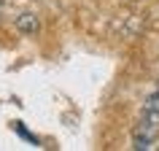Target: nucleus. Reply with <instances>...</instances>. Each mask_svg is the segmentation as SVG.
<instances>
[{"label": "nucleus", "mask_w": 159, "mask_h": 151, "mask_svg": "<svg viewBox=\"0 0 159 151\" xmlns=\"http://www.w3.org/2000/svg\"><path fill=\"white\" fill-rule=\"evenodd\" d=\"M16 30L25 35H35L38 30H41V19H38V14H30V11H25V14H19L16 16Z\"/></svg>", "instance_id": "nucleus-1"}]
</instances>
